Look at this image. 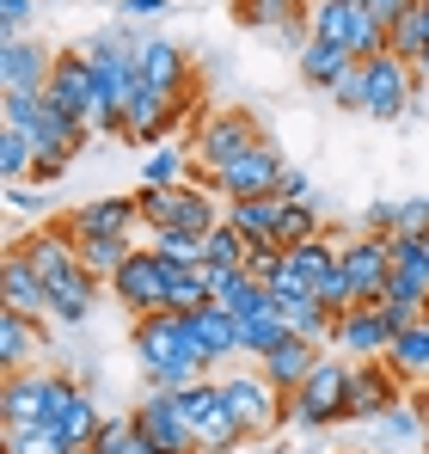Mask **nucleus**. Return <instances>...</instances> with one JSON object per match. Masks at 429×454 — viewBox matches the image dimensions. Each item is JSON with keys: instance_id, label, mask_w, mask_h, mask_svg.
Masks as SVG:
<instances>
[{"instance_id": "f257e3e1", "label": "nucleus", "mask_w": 429, "mask_h": 454, "mask_svg": "<svg viewBox=\"0 0 429 454\" xmlns=\"http://www.w3.org/2000/svg\"><path fill=\"white\" fill-rule=\"evenodd\" d=\"M129 344H136V369H142L147 387H191V380H203L214 369L209 350L197 344V319L172 313V307L142 313L136 332H129Z\"/></svg>"}, {"instance_id": "f03ea898", "label": "nucleus", "mask_w": 429, "mask_h": 454, "mask_svg": "<svg viewBox=\"0 0 429 454\" xmlns=\"http://www.w3.org/2000/svg\"><path fill=\"white\" fill-rule=\"evenodd\" d=\"M0 123H12V129L31 136V148H37L31 184H56V178L74 166V153L86 148V136H92L80 117L56 111L43 92H6V98H0Z\"/></svg>"}, {"instance_id": "7ed1b4c3", "label": "nucleus", "mask_w": 429, "mask_h": 454, "mask_svg": "<svg viewBox=\"0 0 429 454\" xmlns=\"http://www.w3.org/2000/svg\"><path fill=\"white\" fill-rule=\"evenodd\" d=\"M74 399H80V380L74 375L19 369V375L0 380V430H19V424H62Z\"/></svg>"}, {"instance_id": "20e7f679", "label": "nucleus", "mask_w": 429, "mask_h": 454, "mask_svg": "<svg viewBox=\"0 0 429 454\" xmlns=\"http://www.w3.org/2000/svg\"><path fill=\"white\" fill-rule=\"evenodd\" d=\"M350 356H338V350H325L319 363H313V375L300 380L294 393H288V424L294 430H332V424H350Z\"/></svg>"}, {"instance_id": "39448f33", "label": "nucleus", "mask_w": 429, "mask_h": 454, "mask_svg": "<svg viewBox=\"0 0 429 454\" xmlns=\"http://www.w3.org/2000/svg\"><path fill=\"white\" fill-rule=\"evenodd\" d=\"M221 399H227L233 424H239L252 442H270V436L288 424V393L264 375V369H239V375H227V380H221Z\"/></svg>"}, {"instance_id": "423d86ee", "label": "nucleus", "mask_w": 429, "mask_h": 454, "mask_svg": "<svg viewBox=\"0 0 429 454\" xmlns=\"http://www.w3.org/2000/svg\"><path fill=\"white\" fill-rule=\"evenodd\" d=\"M417 98H424V86H417V62L393 56V50L362 62V117H374V123H405Z\"/></svg>"}, {"instance_id": "0eeeda50", "label": "nucleus", "mask_w": 429, "mask_h": 454, "mask_svg": "<svg viewBox=\"0 0 429 454\" xmlns=\"http://www.w3.org/2000/svg\"><path fill=\"white\" fill-rule=\"evenodd\" d=\"M258 142H270V136H264V123H258L246 105H221V111H209V117L197 123L191 153H197V172H227L233 160H246Z\"/></svg>"}, {"instance_id": "6e6552de", "label": "nucleus", "mask_w": 429, "mask_h": 454, "mask_svg": "<svg viewBox=\"0 0 429 454\" xmlns=\"http://www.w3.org/2000/svg\"><path fill=\"white\" fill-rule=\"evenodd\" d=\"M136 203H142V222L160 233V227H191V233H209L227 209L214 203L209 184H197V178H184V184H142L136 191Z\"/></svg>"}, {"instance_id": "1a4fd4ad", "label": "nucleus", "mask_w": 429, "mask_h": 454, "mask_svg": "<svg viewBox=\"0 0 429 454\" xmlns=\"http://www.w3.org/2000/svg\"><path fill=\"white\" fill-rule=\"evenodd\" d=\"M166 283H172V264H166L153 246H136V252L123 258V270L105 283V295L129 307V319H142V313H160V307H166Z\"/></svg>"}, {"instance_id": "9d476101", "label": "nucleus", "mask_w": 429, "mask_h": 454, "mask_svg": "<svg viewBox=\"0 0 429 454\" xmlns=\"http://www.w3.org/2000/svg\"><path fill=\"white\" fill-rule=\"evenodd\" d=\"M338 264L350 270V283H356V301H386V283H393V246H386V233H350V239H338Z\"/></svg>"}, {"instance_id": "9b49d317", "label": "nucleus", "mask_w": 429, "mask_h": 454, "mask_svg": "<svg viewBox=\"0 0 429 454\" xmlns=\"http://www.w3.org/2000/svg\"><path fill=\"white\" fill-rule=\"evenodd\" d=\"M129 418H136V430H142L153 449H166V454H203V442L191 436V424H184V411H178V399H172V387H147L142 399L129 405Z\"/></svg>"}, {"instance_id": "f8f14e48", "label": "nucleus", "mask_w": 429, "mask_h": 454, "mask_svg": "<svg viewBox=\"0 0 429 454\" xmlns=\"http://www.w3.org/2000/svg\"><path fill=\"white\" fill-rule=\"evenodd\" d=\"M283 153L277 142H258L246 160H233L227 172H197V184H209L214 197H277V178H283Z\"/></svg>"}, {"instance_id": "ddd939ff", "label": "nucleus", "mask_w": 429, "mask_h": 454, "mask_svg": "<svg viewBox=\"0 0 429 454\" xmlns=\"http://www.w3.org/2000/svg\"><path fill=\"white\" fill-rule=\"evenodd\" d=\"M386 344H393V332H386V313L374 301L344 307V313L332 319V338H325V350H338V356H350V363L386 356Z\"/></svg>"}, {"instance_id": "4468645a", "label": "nucleus", "mask_w": 429, "mask_h": 454, "mask_svg": "<svg viewBox=\"0 0 429 454\" xmlns=\"http://www.w3.org/2000/svg\"><path fill=\"white\" fill-rule=\"evenodd\" d=\"M136 68H142L147 86L197 105V74H191V50L184 43H172V37H136Z\"/></svg>"}, {"instance_id": "2eb2a0df", "label": "nucleus", "mask_w": 429, "mask_h": 454, "mask_svg": "<svg viewBox=\"0 0 429 454\" xmlns=\"http://www.w3.org/2000/svg\"><path fill=\"white\" fill-rule=\"evenodd\" d=\"M411 387L386 369V356H368V363H356L350 369V424H374L386 405H399Z\"/></svg>"}, {"instance_id": "dca6fc26", "label": "nucleus", "mask_w": 429, "mask_h": 454, "mask_svg": "<svg viewBox=\"0 0 429 454\" xmlns=\"http://www.w3.org/2000/svg\"><path fill=\"white\" fill-rule=\"evenodd\" d=\"M56 68V50H43L37 37H0V86L6 92H43Z\"/></svg>"}, {"instance_id": "f3484780", "label": "nucleus", "mask_w": 429, "mask_h": 454, "mask_svg": "<svg viewBox=\"0 0 429 454\" xmlns=\"http://www.w3.org/2000/svg\"><path fill=\"white\" fill-rule=\"evenodd\" d=\"M43 344H50V319H31L19 307H0V363H6V375L31 369L43 356Z\"/></svg>"}, {"instance_id": "a211bd4d", "label": "nucleus", "mask_w": 429, "mask_h": 454, "mask_svg": "<svg viewBox=\"0 0 429 454\" xmlns=\"http://www.w3.org/2000/svg\"><path fill=\"white\" fill-rule=\"evenodd\" d=\"M136 222H142V203L136 197H92V203H80L62 215L74 239L80 233H123V239H136Z\"/></svg>"}, {"instance_id": "6ab92c4d", "label": "nucleus", "mask_w": 429, "mask_h": 454, "mask_svg": "<svg viewBox=\"0 0 429 454\" xmlns=\"http://www.w3.org/2000/svg\"><path fill=\"white\" fill-rule=\"evenodd\" d=\"M98 295H105V277H92L86 264H74L68 277L50 283V325H86Z\"/></svg>"}, {"instance_id": "aec40b11", "label": "nucleus", "mask_w": 429, "mask_h": 454, "mask_svg": "<svg viewBox=\"0 0 429 454\" xmlns=\"http://www.w3.org/2000/svg\"><path fill=\"white\" fill-rule=\"evenodd\" d=\"M0 307H19V313H31V319H50V289H43V277L25 264L19 246H6V258H0Z\"/></svg>"}, {"instance_id": "412c9836", "label": "nucleus", "mask_w": 429, "mask_h": 454, "mask_svg": "<svg viewBox=\"0 0 429 454\" xmlns=\"http://www.w3.org/2000/svg\"><path fill=\"white\" fill-rule=\"evenodd\" d=\"M319 356H325V344H313V338H300V332H288V338L277 344V350H264V356H258V369H264V375L277 380L283 393H294L300 380L313 375V363H319Z\"/></svg>"}, {"instance_id": "4be33fe9", "label": "nucleus", "mask_w": 429, "mask_h": 454, "mask_svg": "<svg viewBox=\"0 0 429 454\" xmlns=\"http://www.w3.org/2000/svg\"><path fill=\"white\" fill-rule=\"evenodd\" d=\"M214 307H221V313H233V319L264 313V307H270V283H264V277H252L246 264H239V270H214Z\"/></svg>"}, {"instance_id": "5701e85b", "label": "nucleus", "mask_w": 429, "mask_h": 454, "mask_svg": "<svg viewBox=\"0 0 429 454\" xmlns=\"http://www.w3.org/2000/svg\"><path fill=\"white\" fill-rule=\"evenodd\" d=\"M386 369L405 380V387H417V380H429V319H417V325H405L393 344H386Z\"/></svg>"}, {"instance_id": "b1692460", "label": "nucleus", "mask_w": 429, "mask_h": 454, "mask_svg": "<svg viewBox=\"0 0 429 454\" xmlns=\"http://www.w3.org/2000/svg\"><path fill=\"white\" fill-rule=\"evenodd\" d=\"M350 62H356L350 50H338V43H319V37H313V43L294 56V68H300V80H307L313 92H332L338 80L350 74Z\"/></svg>"}, {"instance_id": "393cba45", "label": "nucleus", "mask_w": 429, "mask_h": 454, "mask_svg": "<svg viewBox=\"0 0 429 454\" xmlns=\"http://www.w3.org/2000/svg\"><path fill=\"white\" fill-rule=\"evenodd\" d=\"M374 430H380L386 449H424V442H429V418L411 405V393H405L399 405H386V411L374 418Z\"/></svg>"}, {"instance_id": "a878e982", "label": "nucleus", "mask_w": 429, "mask_h": 454, "mask_svg": "<svg viewBox=\"0 0 429 454\" xmlns=\"http://www.w3.org/2000/svg\"><path fill=\"white\" fill-rule=\"evenodd\" d=\"M307 6H313V0H233V19H239L246 31H270V37H283L294 19H307Z\"/></svg>"}, {"instance_id": "bb28decb", "label": "nucleus", "mask_w": 429, "mask_h": 454, "mask_svg": "<svg viewBox=\"0 0 429 454\" xmlns=\"http://www.w3.org/2000/svg\"><path fill=\"white\" fill-rule=\"evenodd\" d=\"M356 19H362L356 0H313V6H307V25H313V37H319V43H338V50H350V37H356Z\"/></svg>"}, {"instance_id": "cd10ccee", "label": "nucleus", "mask_w": 429, "mask_h": 454, "mask_svg": "<svg viewBox=\"0 0 429 454\" xmlns=\"http://www.w3.org/2000/svg\"><path fill=\"white\" fill-rule=\"evenodd\" d=\"M191 319H197V344L209 350V363H214V369L239 356V319H233V313H221V307L209 301L203 313H191Z\"/></svg>"}, {"instance_id": "c85d7f7f", "label": "nucleus", "mask_w": 429, "mask_h": 454, "mask_svg": "<svg viewBox=\"0 0 429 454\" xmlns=\"http://www.w3.org/2000/svg\"><path fill=\"white\" fill-rule=\"evenodd\" d=\"M74 246H80V264H86L92 277H105V283H111V277L123 270V258L136 252V239H123V233H80Z\"/></svg>"}, {"instance_id": "c756f323", "label": "nucleus", "mask_w": 429, "mask_h": 454, "mask_svg": "<svg viewBox=\"0 0 429 454\" xmlns=\"http://www.w3.org/2000/svg\"><path fill=\"white\" fill-rule=\"evenodd\" d=\"M209 301H214V270L209 264L172 270V283H166V307H172V313H203Z\"/></svg>"}, {"instance_id": "7c9ffc66", "label": "nucleus", "mask_w": 429, "mask_h": 454, "mask_svg": "<svg viewBox=\"0 0 429 454\" xmlns=\"http://www.w3.org/2000/svg\"><path fill=\"white\" fill-rule=\"evenodd\" d=\"M227 222L239 227L252 246L277 239V197H227Z\"/></svg>"}, {"instance_id": "2f4dec72", "label": "nucleus", "mask_w": 429, "mask_h": 454, "mask_svg": "<svg viewBox=\"0 0 429 454\" xmlns=\"http://www.w3.org/2000/svg\"><path fill=\"white\" fill-rule=\"evenodd\" d=\"M283 338H288V319L277 313V307H264V313H246V319H239V356H252V363H258L264 350H277Z\"/></svg>"}, {"instance_id": "473e14b6", "label": "nucleus", "mask_w": 429, "mask_h": 454, "mask_svg": "<svg viewBox=\"0 0 429 454\" xmlns=\"http://www.w3.org/2000/svg\"><path fill=\"white\" fill-rule=\"evenodd\" d=\"M246 252H252V239L227 222V215L203 233V264H209V270H239V264H246Z\"/></svg>"}, {"instance_id": "72a5a7b5", "label": "nucleus", "mask_w": 429, "mask_h": 454, "mask_svg": "<svg viewBox=\"0 0 429 454\" xmlns=\"http://www.w3.org/2000/svg\"><path fill=\"white\" fill-rule=\"evenodd\" d=\"M332 264H338V233H319V239L288 246V270H294V277H307V283H319Z\"/></svg>"}, {"instance_id": "f704fd0d", "label": "nucleus", "mask_w": 429, "mask_h": 454, "mask_svg": "<svg viewBox=\"0 0 429 454\" xmlns=\"http://www.w3.org/2000/svg\"><path fill=\"white\" fill-rule=\"evenodd\" d=\"M325 222H319V203H288L277 197V239L283 246H300V239H319Z\"/></svg>"}, {"instance_id": "c9c22d12", "label": "nucleus", "mask_w": 429, "mask_h": 454, "mask_svg": "<svg viewBox=\"0 0 429 454\" xmlns=\"http://www.w3.org/2000/svg\"><path fill=\"white\" fill-rule=\"evenodd\" d=\"M191 160L197 153L178 148V142H153V153H147V166H142V184H184L191 178Z\"/></svg>"}, {"instance_id": "e433bc0d", "label": "nucleus", "mask_w": 429, "mask_h": 454, "mask_svg": "<svg viewBox=\"0 0 429 454\" xmlns=\"http://www.w3.org/2000/svg\"><path fill=\"white\" fill-rule=\"evenodd\" d=\"M68 430L62 424H19L6 430V454H68Z\"/></svg>"}, {"instance_id": "4c0bfd02", "label": "nucleus", "mask_w": 429, "mask_h": 454, "mask_svg": "<svg viewBox=\"0 0 429 454\" xmlns=\"http://www.w3.org/2000/svg\"><path fill=\"white\" fill-rule=\"evenodd\" d=\"M31 166H37L31 136H25V129H12V123H0V178H6V184H25V178H31Z\"/></svg>"}, {"instance_id": "58836bf2", "label": "nucleus", "mask_w": 429, "mask_h": 454, "mask_svg": "<svg viewBox=\"0 0 429 454\" xmlns=\"http://www.w3.org/2000/svg\"><path fill=\"white\" fill-rule=\"evenodd\" d=\"M153 252H160L172 270H191V264H203V233H191V227H160V233H153Z\"/></svg>"}, {"instance_id": "ea45409f", "label": "nucleus", "mask_w": 429, "mask_h": 454, "mask_svg": "<svg viewBox=\"0 0 429 454\" xmlns=\"http://www.w3.org/2000/svg\"><path fill=\"white\" fill-rule=\"evenodd\" d=\"M62 430H68V442L74 449H92V436L105 430V411H98V399L80 387V399L68 405V418H62Z\"/></svg>"}, {"instance_id": "a19ab883", "label": "nucleus", "mask_w": 429, "mask_h": 454, "mask_svg": "<svg viewBox=\"0 0 429 454\" xmlns=\"http://www.w3.org/2000/svg\"><path fill=\"white\" fill-rule=\"evenodd\" d=\"M246 270L264 277V283H277V277L288 270V246H283V239H258V246L246 252Z\"/></svg>"}, {"instance_id": "79ce46f5", "label": "nucleus", "mask_w": 429, "mask_h": 454, "mask_svg": "<svg viewBox=\"0 0 429 454\" xmlns=\"http://www.w3.org/2000/svg\"><path fill=\"white\" fill-rule=\"evenodd\" d=\"M313 295L332 307V313H344V307H356V283H350V270H344V264H332V270L313 283Z\"/></svg>"}, {"instance_id": "37998d69", "label": "nucleus", "mask_w": 429, "mask_h": 454, "mask_svg": "<svg viewBox=\"0 0 429 454\" xmlns=\"http://www.w3.org/2000/svg\"><path fill=\"white\" fill-rule=\"evenodd\" d=\"M136 436H142V430H136V418H129V411H123V418H105V430L92 436V454H123Z\"/></svg>"}, {"instance_id": "c03bdc74", "label": "nucleus", "mask_w": 429, "mask_h": 454, "mask_svg": "<svg viewBox=\"0 0 429 454\" xmlns=\"http://www.w3.org/2000/svg\"><path fill=\"white\" fill-rule=\"evenodd\" d=\"M393 227H399V197H380L362 209V233H393Z\"/></svg>"}, {"instance_id": "a18cd8bd", "label": "nucleus", "mask_w": 429, "mask_h": 454, "mask_svg": "<svg viewBox=\"0 0 429 454\" xmlns=\"http://www.w3.org/2000/svg\"><path fill=\"white\" fill-rule=\"evenodd\" d=\"M37 6H43V0H0V31H6V37H25V25H31Z\"/></svg>"}, {"instance_id": "49530a36", "label": "nucleus", "mask_w": 429, "mask_h": 454, "mask_svg": "<svg viewBox=\"0 0 429 454\" xmlns=\"http://www.w3.org/2000/svg\"><path fill=\"white\" fill-rule=\"evenodd\" d=\"M429 227V197H399V227L393 233H424Z\"/></svg>"}, {"instance_id": "de8ad7c7", "label": "nucleus", "mask_w": 429, "mask_h": 454, "mask_svg": "<svg viewBox=\"0 0 429 454\" xmlns=\"http://www.w3.org/2000/svg\"><path fill=\"white\" fill-rule=\"evenodd\" d=\"M277 197H288V203H313V178H307L300 166H283V178H277Z\"/></svg>"}, {"instance_id": "09e8293b", "label": "nucleus", "mask_w": 429, "mask_h": 454, "mask_svg": "<svg viewBox=\"0 0 429 454\" xmlns=\"http://www.w3.org/2000/svg\"><path fill=\"white\" fill-rule=\"evenodd\" d=\"M117 12H123V25H142V19H166L172 0H117Z\"/></svg>"}, {"instance_id": "8fccbe9b", "label": "nucleus", "mask_w": 429, "mask_h": 454, "mask_svg": "<svg viewBox=\"0 0 429 454\" xmlns=\"http://www.w3.org/2000/svg\"><path fill=\"white\" fill-rule=\"evenodd\" d=\"M332 98H338V111H362V62H350V74L332 86Z\"/></svg>"}, {"instance_id": "3c124183", "label": "nucleus", "mask_w": 429, "mask_h": 454, "mask_svg": "<svg viewBox=\"0 0 429 454\" xmlns=\"http://www.w3.org/2000/svg\"><path fill=\"white\" fill-rule=\"evenodd\" d=\"M411 6H417V0H368V12H374V19H380L386 31H393V25H399V19H405Z\"/></svg>"}, {"instance_id": "603ef678", "label": "nucleus", "mask_w": 429, "mask_h": 454, "mask_svg": "<svg viewBox=\"0 0 429 454\" xmlns=\"http://www.w3.org/2000/svg\"><path fill=\"white\" fill-rule=\"evenodd\" d=\"M6 203H12L19 215H37V209H43V197H37L31 184H6Z\"/></svg>"}, {"instance_id": "864d4df0", "label": "nucleus", "mask_w": 429, "mask_h": 454, "mask_svg": "<svg viewBox=\"0 0 429 454\" xmlns=\"http://www.w3.org/2000/svg\"><path fill=\"white\" fill-rule=\"evenodd\" d=\"M411 405H417V411L429 418V380H417V387H411Z\"/></svg>"}, {"instance_id": "5fc2aeb1", "label": "nucleus", "mask_w": 429, "mask_h": 454, "mask_svg": "<svg viewBox=\"0 0 429 454\" xmlns=\"http://www.w3.org/2000/svg\"><path fill=\"white\" fill-rule=\"evenodd\" d=\"M123 454H166V449H153L147 436H136V442H129V449H123Z\"/></svg>"}, {"instance_id": "6e6d98bb", "label": "nucleus", "mask_w": 429, "mask_h": 454, "mask_svg": "<svg viewBox=\"0 0 429 454\" xmlns=\"http://www.w3.org/2000/svg\"><path fill=\"white\" fill-rule=\"evenodd\" d=\"M417 86H424V92H429V50H424V56H417Z\"/></svg>"}, {"instance_id": "4d7b16f0", "label": "nucleus", "mask_w": 429, "mask_h": 454, "mask_svg": "<svg viewBox=\"0 0 429 454\" xmlns=\"http://www.w3.org/2000/svg\"><path fill=\"white\" fill-rule=\"evenodd\" d=\"M417 19H424V37H429V0H417Z\"/></svg>"}, {"instance_id": "13d9d810", "label": "nucleus", "mask_w": 429, "mask_h": 454, "mask_svg": "<svg viewBox=\"0 0 429 454\" xmlns=\"http://www.w3.org/2000/svg\"><path fill=\"white\" fill-rule=\"evenodd\" d=\"M68 454H92V449H68Z\"/></svg>"}, {"instance_id": "bf43d9fd", "label": "nucleus", "mask_w": 429, "mask_h": 454, "mask_svg": "<svg viewBox=\"0 0 429 454\" xmlns=\"http://www.w3.org/2000/svg\"><path fill=\"white\" fill-rule=\"evenodd\" d=\"M356 6H368V0H356Z\"/></svg>"}, {"instance_id": "052dcab7", "label": "nucleus", "mask_w": 429, "mask_h": 454, "mask_svg": "<svg viewBox=\"0 0 429 454\" xmlns=\"http://www.w3.org/2000/svg\"><path fill=\"white\" fill-rule=\"evenodd\" d=\"M424 319H429V307H424Z\"/></svg>"}, {"instance_id": "680f3d73", "label": "nucleus", "mask_w": 429, "mask_h": 454, "mask_svg": "<svg viewBox=\"0 0 429 454\" xmlns=\"http://www.w3.org/2000/svg\"><path fill=\"white\" fill-rule=\"evenodd\" d=\"M424 454H429V442H424Z\"/></svg>"}]
</instances>
